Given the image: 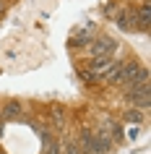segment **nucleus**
I'll return each instance as SVG.
<instances>
[{
  "mask_svg": "<svg viewBox=\"0 0 151 154\" xmlns=\"http://www.w3.org/2000/svg\"><path fill=\"white\" fill-rule=\"evenodd\" d=\"M138 81H149V71L141 68V65L135 63V60H125V63H120V71L115 76V81L112 86H130V84H138Z\"/></svg>",
  "mask_w": 151,
  "mask_h": 154,
  "instance_id": "nucleus-1",
  "label": "nucleus"
},
{
  "mask_svg": "<svg viewBox=\"0 0 151 154\" xmlns=\"http://www.w3.org/2000/svg\"><path fill=\"white\" fill-rule=\"evenodd\" d=\"M120 50V42L107 37V34H96L94 39L89 42V52L91 57H115Z\"/></svg>",
  "mask_w": 151,
  "mask_h": 154,
  "instance_id": "nucleus-2",
  "label": "nucleus"
},
{
  "mask_svg": "<svg viewBox=\"0 0 151 154\" xmlns=\"http://www.w3.org/2000/svg\"><path fill=\"white\" fill-rule=\"evenodd\" d=\"M125 99L130 102V107L146 112L149 110V81H138V84L125 86Z\"/></svg>",
  "mask_w": 151,
  "mask_h": 154,
  "instance_id": "nucleus-3",
  "label": "nucleus"
},
{
  "mask_svg": "<svg viewBox=\"0 0 151 154\" xmlns=\"http://www.w3.org/2000/svg\"><path fill=\"white\" fill-rule=\"evenodd\" d=\"M91 138H94V154H115V141L104 131L91 128Z\"/></svg>",
  "mask_w": 151,
  "mask_h": 154,
  "instance_id": "nucleus-4",
  "label": "nucleus"
},
{
  "mask_svg": "<svg viewBox=\"0 0 151 154\" xmlns=\"http://www.w3.org/2000/svg\"><path fill=\"white\" fill-rule=\"evenodd\" d=\"M0 120H24V105L18 99H8L0 105Z\"/></svg>",
  "mask_w": 151,
  "mask_h": 154,
  "instance_id": "nucleus-5",
  "label": "nucleus"
},
{
  "mask_svg": "<svg viewBox=\"0 0 151 154\" xmlns=\"http://www.w3.org/2000/svg\"><path fill=\"white\" fill-rule=\"evenodd\" d=\"M115 24L122 29V32H141V26H138V18H135V11L133 8H125L122 13L115 16Z\"/></svg>",
  "mask_w": 151,
  "mask_h": 154,
  "instance_id": "nucleus-6",
  "label": "nucleus"
},
{
  "mask_svg": "<svg viewBox=\"0 0 151 154\" xmlns=\"http://www.w3.org/2000/svg\"><path fill=\"white\" fill-rule=\"evenodd\" d=\"M96 37V26L94 24H86V26H81L78 32H73L71 37V47H86L89 42Z\"/></svg>",
  "mask_w": 151,
  "mask_h": 154,
  "instance_id": "nucleus-7",
  "label": "nucleus"
},
{
  "mask_svg": "<svg viewBox=\"0 0 151 154\" xmlns=\"http://www.w3.org/2000/svg\"><path fill=\"white\" fill-rule=\"evenodd\" d=\"M99 131H104V133H107V136L115 141V146L122 141V128H120V123H117V120H110V118H104L102 125H99Z\"/></svg>",
  "mask_w": 151,
  "mask_h": 154,
  "instance_id": "nucleus-8",
  "label": "nucleus"
},
{
  "mask_svg": "<svg viewBox=\"0 0 151 154\" xmlns=\"http://www.w3.org/2000/svg\"><path fill=\"white\" fill-rule=\"evenodd\" d=\"M50 125L55 131H60V133L68 128V115H65L63 107H50Z\"/></svg>",
  "mask_w": 151,
  "mask_h": 154,
  "instance_id": "nucleus-9",
  "label": "nucleus"
},
{
  "mask_svg": "<svg viewBox=\"0 0 151 154\" xmlns=\"http://www.w3.org/2000/svg\"><path fill=\"white\" fill-rule=\"evenodd\" d=\"M42 154H60V141L52 133L42 138Z\"/></svg>",
  "mask_w": 151,
  "mask_h": 154,
  "instance_id": "nucleus-10",
  "label": "nucleus"
},
{
  "mask_svg": "<svg viewBox=\"0 0 151 154\" xmlns=\"http://www.w3.org/2000/svg\"><path fill=\"white\" fill-rule=\"evenodd\" d=\"M60 154H81V152H78V146H76L73 138H63L60 141Z\"/></svg>",
  "mask_w": 151,
  "mask_h": 154,
  "instance_id": "nucleus-11",
  "label": "nucleus"
},
{
  "mask_svg": "<svg viewBox=\"0 0 151 154\" xmlns=\"http://www.w3.org/2000/svg\"><path fill=\"white\" fill-rule=\"evenodd\" d=\"M125 120L133 123V125H138V123L143 120V112H141V110H135V107H128V110H125Z\"/></svg>",
  "mask_w": 151,
  "mask_h": 154,
  "instance_id": "nucleus-12",
  "label": "nucleus"
},
{
  "mask_svg": "<svg viewBox=\"0 0 151 154\" xmlns=\"http://www.w3.org/2000/svg\"><path fill=\"white\" fill-rule=\"evenodd\" d=\"M102 13H104V16H107V18H115V16H117V5H115V3H107V5H104V8H102Z\"/></svg>",
  "mask_w": 151,
  "mask_h": 154,
  "instance_id": "nucleus-13",
  "label": "nucleus"
},
{
  "mask_svg": "<svg viewBox=\"0 0 151 154\" xmlns=\"http://www.w3.org/2000/svg\"><path fill=\"white\" fill-rule=\"evenodd\" d=\"M138 133H141V128H138V125H130V128H128V133H125V136L130 138V141H135V138H138Z\"/></svg>",
  "mask_w": 151,
  "mask_h": 154,
  "instance_id": "nucleus-14",
  "label": "nucleus"
},
{
  "mask_svg": "<svg viewBox=\"0 0 151 154\" xmlns=\"http://www.w3.org/2000/svg\"><path fill=\"white\" fill-rule=\"evenodd\" d=\"M3 11H5V8H3V0H0V16H3Z\"/></svg>",
  "mask_w": 151,
  "mask_h": 154,
  "instance_id": "nucleus-15",
  "label": "nucleus"
},
{
  "mask_svg": "<svg viewBox=\"0 0 151 154\" xmlns=\"http://www.w3.org/2000/svg\"><path fill=\"white\" fill-rule=\"evenodd\" d=\"M0 123H3V120H0Z\"/></svg>",
  "mask_w": 151,
  "mask_h": 154,
  "instance_id": "nucleus-16",
  "label": "nucleus"
},
{
  "mask_svg": "<svg viewBox=\"0 0 151 154\" xmlns=\"http://www.w3.org/2000/svg\"><path fill=\"white\" fill-rule=\"evenodd\" d=\"M0 154H3V152H0Z\"/></svg>",
  "mask_w": 151,
  "mask_h": 154,
  "instance_id": "nucleus-17",
  "label": "nucleus"
}]
</instances>
